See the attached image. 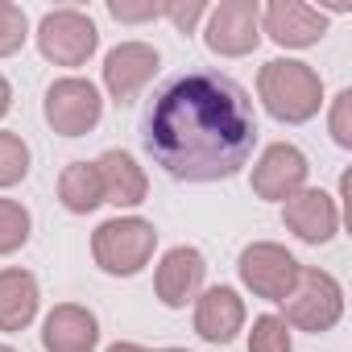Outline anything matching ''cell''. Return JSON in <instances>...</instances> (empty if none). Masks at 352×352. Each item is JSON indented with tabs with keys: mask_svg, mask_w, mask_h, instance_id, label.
<instances>
[{
	"mask_svg": "<svg viewBox=\"0 0 352 352\" xmlns=\"http://www.w3.org/2000/svg\"><path fill=\"white\" fill-rule=\"evenodd\" d=\"M141 141L170 179L220 183L253 157L257 112L236 79L220 71H183L153 91Z\"/></svg>",
	"mask_w": 352,
	"mask_h": 352,
	"instance_id": "6da1fadb",
	"label": "cell"
},
{
	"mask_svg": "<svg viewBox=\"0 0 352 352\" xmlns=\"http://www.w3.org/2000/svg\"><path fill=\"white\" fill-rule=\"evenodd\" d=\"M257 96L278 124H307L323 108V79L311 63L274 58L257 75Z\"/></svg>",
	"mask_w": 352,
	"mask_h": 352,
	"instance_id": "7a4b0ae2",
	"label": "cell"
},
{
	"mask_svg": "<svg viewBox=\"0 0 352 352\" xmlns=\"http://www.w3.org/2000/svg\"><path fill=\"white\" fill-rule=\"evenodd\" d=\"M157 249V228L141 216H116V220H104L91 236V257L104 274L112 278H133L149 265Z\"/></svg>",
	"mask_w": 352,
	"mask_h": 352,
	"instance_id": "3957f363",
	"label": "cell"
},
{
	"mask_svg": "<svg viewBox=\"0 0 352 352\" xmlns=\"http://www.w3.org/2000/svg\"><path fill=\"white\" fill-rule=\"evenodd\" d=\"M282 307H286V315H282L286 327L319 336V331H331L340 323V315H344V286L327 270L302 265L298 282H294V290H290V298Z\"/></svg>",
	"mask_w": 352,
	"mask_h": 352,
	"instance_id": "277c9868",
	"label": "cell"
},
{
	"mask_svg": "<svg viewBox=\"0 0 352 352\" xmlns=\"http://www.w3.org/2000/svg\"><path fill=\"white\" fill-rule=\"evenodd\" d=\"M298 270L302 261L274 241H253L236 257V274L245 290H253V298H265V302H286L298 282Z\"/></svg>",
	"mask_w": 352,
	"mask_h": 352,
	"instance_id": "5b68a950",
	"label": "cell"
},
{
	"mask_svg": "<svg viewBox=\"0 0 352 352\" xmlns=\"http://www.w3.org/2000/svg\"><path fill=\"white\" fill-rule=\"evenodd\" d=\"M42 116L46 124L58 133V137H83L100 124L104 116V96L91 79H79V75H67V79H54L46 87V104H42Z\"/></svg>",
	"mask_w": 352,
	"mask_h": 352,
	"instance_id": "8992f818",
	"label": "cell"
},
{
	"mask_svg": "<svg viewBox=\"0 0 352 352\" xmlns=\"http://www.w3.org/2000/svg\"><path fill=\"white\" fill-rule=\"evenodd\" d=\"M38 50L54 67H83L100 50V30L79 9H50L38 25Z\"/></svg>",
	"mask_w": 352,
	"mask_h": 352,
	"instance_id": "52a82bcc",
	"label": "cell"
},
{
	"mask_svg": "<svg viewBox=\"0 0 352 352\" xmlns=\"http://www.w3.org/2000/svg\"><path fill=\"white\" fill-rule=\"evenodd\" d=\"M204 42L220 58H245L261 46V9L257 0H220L208 9V30Z\"/></svg>",
	"mask_w": 352,
	"mask_h": 352,
	"instance_id": "ba28073f",
	"label": "cell"
},
{
	"mask_svg": "<svg viewBox=\"0 0 352 352\" xmlns=\"http://www.w3.org/2000/svg\"><path fill=\"white\" fill-rule=\"evenodd\" d=\"M307 174H311L307 153L290 141H274L253 162V195L270 199V204H286L290 195H298L307 187Z\"/></svg>",
	"mask_w": 352,
	"mask_h": 352,
	"instance_id": "9c48e42d",
	"label": "cell"
},
{
	"mask_svg": "<svg viewBox=\"0 0 352 352\" xmlns=\"http://www.w3.org/2000/svg\"><path fill=\"white\" fill-rule=\"evenodd\" d=\"M204 278H208L204 253L191 249V245H174V249L162 253V261H157V270H153V290H157L162 307L179 311V307H187V302L199 298Z\"/></svg>",
	"mask_w": 352,
	"mask_h": 352,
	"instance_id": "30bf717a",
	"label": "cell"
},
{
	"mask_svg": "<svg viewBox=\"0 0 352 352\" xmlns=\"http://www.w3.org/2000/svg\"><path fill=\"white\" fill-rule=\"evenodd\" d=\"M261 34L282 50H307L327 34V17L302 0H270L261 9Z\"/></svg>",
	"mask_w": 352,
	"mask_h": 352,
	"instance_id": "8fae6325",
	"label": "cell"
},
{
	"mask_svg": "<svg viewBox=\"0 0 352 352\" xmlns=\"http://www.w3.org/2000/svg\"><path fill=\"white\" fill-rule=\"evenodd\" d=\"M157 67H162V54L149 42H120L104 58V87L116 104H133L145 91V83L157 75Z\"/></svg>",
	"mask_w": 352,
	"mask_h": 352,
	"instance_id": "7c38bea8",
	"label": "cell"
},
{
	"mask_svg": "<svg viewBox=\"0 0 352 352\" xmlns=\"http://www.w3.org/2000/svg\"><path fill=\"white\" fill-rule=\"evenodd\" d=\"M282 224L286 232H294L302 245H327L340 232V208L327 191L319 187H302L298 195H290L282 204Z\"/></svg>",
	"mask_w": 352,
	"mask_h": 352,
	"instance_id": "4fadbf2b",
	"label": "cell"
},
{
	"mask_svg": "<svg viewBox=\"0 0 352 352\" xmlns=\"http://www.w3.org/2000/svg\"><path fill=\"white\" fill-rule=\"evenodd\" d=\"M195 331L199 340L224 348L245 331V298L232 286H208L195 298Z\"/></svg>",
	"mask_w": 352,
	"mask_h": 352,
	"instance_id": "5bb4252c",
	"label": "cell"
},
{
	"mask_svg": "<svg viewBox=\"0 0 352 352\" xmlns=\"http://www.w3.org/2000/svg\"><path fill=\"white\" fill-rule=\"evenodd\" d=\"M100 344V323L79 302H58L42 323V348L46 352H91Z\"/></svg>",
	"mask_w": 352,
	"mask_h": 352,
	"instance_id": "9a60e30c",
	"label": "cell"
},
{
	"mask_svg": "<svg viewBox=\"0 0 352 352\" xmlns=\"http://www.w3.org/2000/svg\"><path fill=\"white\" fill-rule=\"evenodd\" d=\"M96 170H100V183H104V204H112V208H137V204H145L149 179H145V170L137 166V157L129 149L100 153Z\"/></svg>",
	"mask_w": 352,
	"mask_h": 352,
	"instance_id": "2e32d148",
	"label": "cell"
},
{
	"mask_svg": "<svg viewBox=\"0 0 352 352\" xmlns=\"http://www.w3.org/2000/svg\"><path fill=\"white\" fill-rule=\"evenodd\" d=\"M38 278L30 270H0V331H25L38 315Z\"/></svg>",
	"mask_w": 352,
	"mask_h": 352,
	"instance_id": "e0dca14e",
	"label": "cell"
},
{
	"mask_svg": "<svg viewBox=\"0 0 352 352\" xmlns=\"http://www.w3.org/2000/svg\"><path fill=\"white\" fill-rule=\"evenodd\" d=\"M58 204L71 216H91L104 204V183H100L96 162H71L58 174Z\"/></svg>",
	"mask_w": 352,
	"mask_h": 352,
	"instance_id": "ac0fdd59",
	"label": "cell"
},
{
	"mask_svg": "<svg viewBox=\"0 0 352 352\" xmlns=\"http://www.w3.org/2000/svg\"><path fill=\"white\" fill-rule=\"evenodd\" d=\"M30 232H34L30 208L17 204V199H0V257H9V253L25 249Z\"/></svg>",
	"mask_w": 352,
	"mask_h": 352,
	"instance_id": "d6986e66",
	"label": "cell"
},
{
	"mask_svg": "<svg viewBox=\"0 0 352 352\" xmlns=\"http://www.w3.org/2000/svg\"><path fill=\"white\" fill-rule=\"evenodd\" d=\"M30 174V145L17 133H0V191L17 187Z\"/></svg>",
	"mask_w": 352,
	"mask_h": 352,
	"instance_id": "ffe728a7",
	"label": "cell"
},
{
	"mask_svg": "<svg viewBox=\"0 0 352 352\" xmlns=\"http://www.w3.org/2000/svg\"><path fill=\"white\" fill-rule=\"evenodd\" d=\"M249 352H294V340H290V327L282 323V315H257L253 319Z\"/></svg>",
	"mask_w": 352,
	"mask_h": 352,
	"instance_id": "44dd1931",
	"label": "cell"
},
{
	"mask_svg": "<svg viewBox=\"0 0 352 352\" xmlns=\"http://www.w3.org/2000/svg\"><path fill=\"white\" fill-rule=\"evenodd\" d=\"M30 38V21H25V9L21 5H9L0 0V58H13Z\"/></svg>",
	"mask_w": 352,
	"mask_h": 352,
	"instance_id": "7402d4cb",
	"label": "cell"
},
{
	"mask_svg": "<svg viewBox=\"0 0 352 352\" xmlns=\"http://www.w3.org/2000/svg\"><path fill=\"white\" fill-rule=\"evenodd\" d=\"M162 17L179 34H195V25L208 17V0H162Z\"/></svg>",
	"mask_w": 352,
	"mask_h": 352,
	"instance_id": "603a6c76",
	"label": "cell"
},
{
	"mask_svg": "<svg viewBox=\"0 0 352 352\" xmlns=\"http://www.w3.org/2000/svg\"><path fill=\"white\" fill-rule=\"evenodd\" d=\"M327 129H331V141H336L340 149H352V91H348V87L331 100Z\"/></svg>",
	"mask_w": 352,
	"mask_h": 352,
	"instance_id": "cb8c5ba5",
	"label": "cell"
},
{
	"mask_svg": "<svg viewBox=\"0 0 352 352\" xmlns=\"http://www.w3.org/2000/svg\"><path fill=\"white\" fill-rule=\"evenodd\" d=\"M108 13L116 21H157L162 17V0H145V5H129V0H108Z\"/></svg>",
	"mask_w": 352,
	"mask_h": 352,
	"instance_id": "d4e9b609",
	"label": "cell"
},
{
	"mask_svg": "<svg viewBox=\"0 0 352 352\" xmlns=\"http://www.w3.org/2000/svg\"><path fill=\"white\" fill-rule=\"evenodd\" d=\"M9 108H13V87H9V79L0 75V120L9 116Z\"/></svg>",
	"mask_w": 352,
	"mask_h": 352,
	"instance_id": "484cf974",
	"label": "cell"
},
{
	"mask_svg": "<svg viewBox=\"0 0 352 352\" xmlns=\"http://www.w3.org/2000/svg\"><path fill=\"white\" fill-rule=\"evenodd\" d=\"M108 352H149V348H145V344H133V340H116Z\"/></svg>",
	"mask_w": 352,
	"mask_h": 352,
	"instance_id": "4316f807",
	"label": "cell"
},
{
	"mask_svg": "<svg viewBox=\"0 0 352 352\" xmlns=\"http://www.w3.org/2000/svg\"><path fill=\"white\" fill-rule=\"evenodd\" d=\"M157 352H187V348H157Z\"/></svg>",
	"mask_w": 352,
	"mask_h": 352,
	"instance_id": "83f0119b",
	"label": "cell"
},
{
	"mask_svg": "<svg viewBox=\"0 0 352 352\" xmlns=\"http://www.w3.org/2000/svg\"><path fill=\"white\" fill-rule=\"evenodd\" d=\"M0 352H17V348H9V344H0Z\"/></svg>",
	"mask_w": 352,
	"mask_h": 352,
	"instance_id": "f1b7e54d",
	"label": "cell"
}]
</instances>
